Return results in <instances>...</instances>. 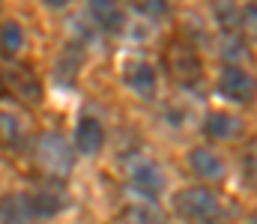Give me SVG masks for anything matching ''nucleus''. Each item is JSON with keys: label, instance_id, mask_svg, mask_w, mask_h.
<instances>
[{"label": "nucleus", "instance_id": "12", "mask_svg": "<svg viewBox=\"0 0 257 224\" xmlns=\"http://www.w3.org/2000/svg\"><path fill=\"white\" fill-rule=\"evenodd\" d=\"M45 3H48V6H54V9H60V6H66V3H69V0H45Z\"/></svg>", "mask_w": 257, "mask_h": 224}, {"label": "nucleus", "instance_id": "10", "mask_svg": "<svg viewBox=\"0 0 257 224\" xmlns=\"http://www.w3.org/2000/svg\"><path fill=\"white\" fill-rule=\"evenodd\" d=\"M126 84L135 87L141 96H153V90H156V72L147 63H135V66L126 69Z\"/></svg>", "mask_w": 257, "mask_h": 224}, {"label": "nucleus", "instance_id": "5", "mask_svg": "<svg viewBox=\"0 0 257 224\" xmlns=\"http://www.w3.org/2000/svg\"><path fill=\"white\" fill-rule=\"evenodd\" d=\"M102 144H105V129H102V123L93 120V117H84V120L78 123V132H75V147H78V152L96 155V152L102 149Z\"/></svg>", "mask_w": 257, "mask_h": 224}, {"label": "nucleus", "instance_id": "11", "mask_svg": "<svg viewBox=\"0 0 257 224\" xmlns=\"http://www.w3.org/2000/svg\"><path fill=\"white\" fill-rule=\"evenodd\" d=\"M21 42H24V33H21V27L18 24H3L0 27V48L6 51V54H18L21 51Z\"/></svg>", "mask_w": 257, "mask_h": 224}, {"label": "nucleus", "instance_id": "6", "mask_svg": "<svg viewBox=\"0 0 257 224\" xmlns=\"http://www.w3.org/2000/svg\"><path fill=\"white\" fill-rule=\"evenodd\" d=\"M189 164L203 179H224V161L215 152H209V149H192L189 152Z\"/></svg>", "mask_w": 257, "mask_h": 224}, {"label": "nucleus", "instance_id": "1", "mask_svg": "<svg viewBox=\"0 0 257 224\" xmlns=\"http://www.w3.org/2000/svg\"><path fill=\"white\" fill-rule=\"evenodd\" d=\"M174 212L180 218H189V221H206V218L218 215V200L209 188H197V185L183 188L174 197Z\"/></svg>", "mask_w": 257, "mask_h": 224}, {"label": "nucleus", "instance_id": "8", "mask_svg": "<svg viewBox=\"0 0 257 224\" xmlns=\"http://www.w3.org/2000/svg\"><path fill=\"white\" fill-rule=\"evenodd\" d=\"M239 129H242V123H239L236 117H230V114H209V117H206V132H209L212 138H218V141L236 138Z\"/></svg>", "mask_w": 257, "mask_h": 224}, {"label": "nucleus", "instance_id": "2", "mask_svg": "<svg viewBox=\"0 0 257 224\" xmlns=\"http://www.w3.org/2000/svg\"><path fill=\"white\" fill-rule=\"evenodd\" d=\"M72 158H75V155H72L69 141H66L63 135L48 132V135L39 138V161H42V167H45L48 173L66 176V173L72 170Z\"/></svg>", "mask_w": 257, "mask_h": 224}, {"label": "nucleus", "instance_id": "9", "mask_svg": "<svg viewBox=\"0 0 257 224\" xmlns=\"http://www.w3.org/2000/svg\"><path fill=\"white\" fill-rule=\"evenodd\" d=\"M90 9L96 15V21L108 30H123V9L114 0H90Z\"/></svg>", "mask_w": 257, "mask_h": 224}, {"label": "nucleus", "instance_id": "3", "mask_svg": "<svg viewBox=\"0 0 257 224\" xmlns=\"http://www.w3.org/2000/svg\"><path fill=\"white\" fill-rule=\"evenodd\" d=\"M218 93L230 102H239V105H248L254 99V78L245 72V69H236V66H227L221 78H218Z\"/></svg>", "mask_w": 257, "mask_h": 224}, {"label": "nucleus", "instance_id": "4", "mask_svg": "<svg viewBox=\"0 0 257 224\" xmlns=\"http://www.w3.org/2000/svg\"><path fill=\"white\" fill-rule=\"evenodd\" d=\"M132 185L138 188V191H144V194H159L162 188H165V176H162V167L156 164V161H150V158H135L132 161Z\"/></svg>", "mask_w": 257, "mask_h": 224}, {"label": "nucleus", "instance_id": "7", "mask_svg": "<svg viewBox=\"0 0 257 224\" xmlns=\"http://www.w3.org/2000/svg\"><path fill=\"white\" fill-rule=\"evenodd\" d=\"M30 218H36L30 209V197L12 194V197L0 200V221H30Z\"/></svg>", "mask_w": 257, "mask_h": 224}]
</instances>
